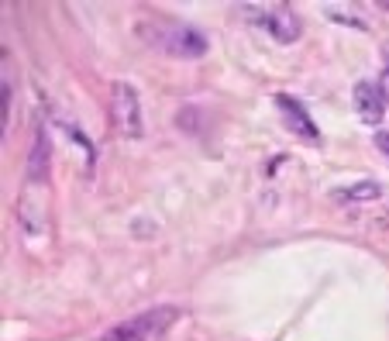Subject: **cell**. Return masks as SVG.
I'll return each instance as SVG.
<instances>
[{
    "label": "cell",
    "instance_id": "1",
    "mask_svg": "<svg viewBox=\"0 0 389 341\" xmlns=\"http://www.w3.org/2000/svg\"><path fill=\"white\" fill-rule=\"evenodd\" d=\"M180 317L176 307H152V311H141V314L128 317L114 328H107L104 335L97 341H149V338H158L173 320Z\"/></svg>",
    "mask_w": 389,
    "mask_h": 341
},
{
    "label": "cell",
    "instance_id": "2",
    "mask_svg": "<svg viewBox=\"0 0 389 341\" xmlns=\"http://www.w3.org/2000/svg\"><path fill=\"white\" fill-rule=\"evenodd\" d=\"M110 121H114L117 134H124V138H141V132H145V117H141L138 93L124 79L110 83Z\"/></svg>",
    "mask_w": 389,
    "mask_h": 341
},
{
    "label": "cell",
    "instance_id": "3",
    "mask_svg": "<svg viewBox=\"0 0 389 341\" xmlns=\"http://www.w3.org/2000/svg\"><path fill=\"white\" fill-rule=\"evenodd\" d=\"M255 18H259V25L265 28L276 42H296V38H300V18H296L289 7H283V4L262 7Z\"/></svg>",
    "mask_w": 389,
    "mask_h": 341
},
{
    "label": "cell",
    "instance_id": "4",
    "mask_svg": "<svg viewBox=\"0 0 389 341\" xmlns=\"http://www.w3.org/2000/svg\"><path fill=\"white\" fill-rule=\"evenodd\" d=\"M352 100H355V110H359V117H362L365 125H379V121L386 117V93L379 90V83L362 79V83L355 86Z\"/></svg>",
    "mask_w": 389,
    "mask_h": 341
},
{
    "label": "cell",
    "instance_id": "5",
    "mask_svg": "<svg viewBox=\"0 0 389 341\" xmlns=\"http://www.w3.org/2000/svg\"><path fill=\"white\" fill-rule=\"evenodd\" d=\"M276 107L283 110V121L286 128L293 134H300L303 141H317L320 138V132H317V125H313V117L303 110V104L300 100H293V97H286V93H279L276 97Z\"/></svg>",
    "mask_w": 389,
    "mask_h": 341
},
{
    "label": "cell",
    "instance_id": "6",
    "mask_svg": "<svg viewBox=\"0 0 389 341\" xmlns=\"http://www.w3.org/2000/svg\"><path fill=\"white\" fill-rule=\"evenodd\" d=\"M166 49L173 55H182V59H200V55H207V35L197 31V28L180 25L166 38Z\"/></svg>",
    "mask_w": 389,
    "mask_h": 341
},
{
    "label": "cell",
    "instance_id": "7",
    "mask_svg": "<svg viewBox=\"0 0 389 341\" xmlns=\"http://www.w3.org/2000/svg\"><path fill=\"white\" fill-rule=\"evenodd\" d=\"M49 180V138L35 134L31 156H28V183H45Z\"/></svg>",
    "mask_w": 389,
    "mask_h": 341
},
{
    "label": "cell",
    "instance_id": "8",
    "mask_svg": "<svg viewBox=\"0 0 389 341\" xmlns=\"http://www.w3.org/2000/svg\"><path fill=\"white\" fill-rule=\"evenodd\" d=\"M376 197H379V183H372V180L355 183V186H348V190H337L335 193L337 204H368V200H376Z\"/></svg>",
    "mask_w": 389,
    "mask_h": 341
},
{
    "label": "cell",
    "instance_id": "9",
    "mask_svg": "<svg viewBox=\"0 0 389 341\" xmlns=\"http://www.w3.org/2000/svg\"><path fill=\"white\" fill-rule=\"evenodd\" d=\"M376 145H379V152L389 158V132H379V134H376Z\"/></svg>",
    "mask_w": 389,
    "mask_h": 341
}]
</instances>
